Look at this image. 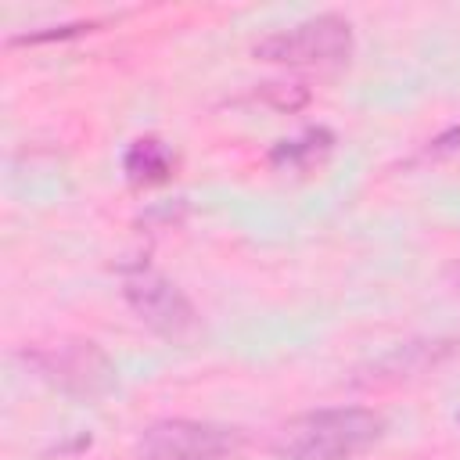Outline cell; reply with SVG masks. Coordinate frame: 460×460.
<instances>
[{"label": "cell", "mask_w": 460, "mask_h": 460, "mask_svg": "<svg viewBox=\"0 0 460 460\" xmlns=\"http://www.w3.org/2000/svg\"><path fill=\"white\" fill-rule=\"evenodd\" d=\"M385 435L381 413L367 406H327L288 420L273 449L284 460H352Z\"/></svg>", "instance_id": "1"}, {"label": "cell", "mask_w": 460, "mask_h": 460, "mask_svg": "<svg viewBox=\"0 0 460 460\" xmlns=\"http://www.w3.org/2000/svg\"><path fill=\"white\" fill-rule=\"evenodd\" d=\"M352 54V25L338 14H316L291 29H277L255 43V58L298 68H334Z\"/></svg>", "instance_id": "2"}, {"label": "cell", "mask_w": 460, "mask_h": 460, "mask_svg": "<svg viewBox=\"0 0 460 460\" xmlns=\"http://www.w3.org/2000/svg\"><path fill=\"white\" fill-rule=\"evenodd\" d=\"M244 435L226 424L212 420H187L169 417L144 428L137 453L144 460H226L241 449Z\"/></svg>", "instance_id": "3"}, {"label": "cell", "mask_w": 460, "mask_h": 460, "mask_svg": "<svg viewBox=\"0 0 460 460\" xmlns=\"http://www.w3.org/2000/svg\"><path fill=\"white\" fill-rule=\"evenodd\" d=\"M122 298L158 334L180 338V334L194 331V323H198L194 305L187 302V295L165 273H158L147 262H133V266L122 270Z\"/></svg>", "instance_id": "4"}, {"label": "cell", "mask_w": 460, "mask_h": 460, "mask_svg": "<svg viewBox=\"0 0 460 460\" xmlns=\"http://www.w3.org/2000/svg\"><path fill=\"white\" fill-rule=\"evenodd\" d=\"M25 359L47 381L61 385L65 392L97 395L111 381V363L104 359V352L93 341H61V345H50V349L25 352Z\"/></svg>", "instance_id": "5"}, {"label": "cell", "mask_w": 460, "mask_h": 460, "mask_svg": "<svg viewBox=\"0 0 460 460\" xmlns=\"http://www.w3.org/2000/svg\"><path fill=\"white\" fill-rule=\"evenodd\" d=\"M460 349V341L453 338H431V341H406L395 345L392 352H385L381 359H374L367 367V374H359V385H385V381H406V377H420L428 370H435L442 359H449Z\"/></svg>", "instance_id": "6"}, {"label": "cell", "mask_w": 460, "mask_h": 460, "mask_svg": "<svg viewBox=\"0 0 460 460\" xmlns=\"http://www.w3.org/2000/svg\"><path fill=\"white\" fill-rule=\"evenodd\" d=\"M122 165H126L129 180H137V183H158V180H165L172 172V155H169V147L162 140L144 137V140H137L126 151V162Z\"/></svg>", "instance_id": "7"}, {"label": "cell", "mask_w": 460, "mask_h": 460, "mask_svg": "<svg viewBox=\"0 0 460 460\" xmlns=\"http://www.w3.org/2000/svg\"><path fill=\"white\" fill-rule=\"evenodd\" d=\"M327 140H331V133H323V129H313V133H305L302 140H284V144L273 151V162H288V165H298V162L320 158V155L327 151Z\"/></svg>", "instance_id": "8"}, {"label": "cell", "mask_w": 460, "mask_h": 460, "mask_svg": "<svg viewBox=\"0 0 460 460\" xmlns=\"http://www.w3.org/2000/svg\"><path fill=\"white\" fill-rule=\"evenodd\" d=\"M453 280H456V288H460V266H453Z\"/></svg>", "instance_id": "9"}, {"label": "cell", "mask_w": 460, "mask_h": 460, "mask_svg": "<svg viewBox=\"0 0 460 460\" xmlns=\"http://www.w3.org/2000/svg\"><path fill=\"white\" fill-rule=\"evenodd\" d=\"M456 417H460V413H456Z\"/></svg>", "instance_id": "10"}]
</instances>
